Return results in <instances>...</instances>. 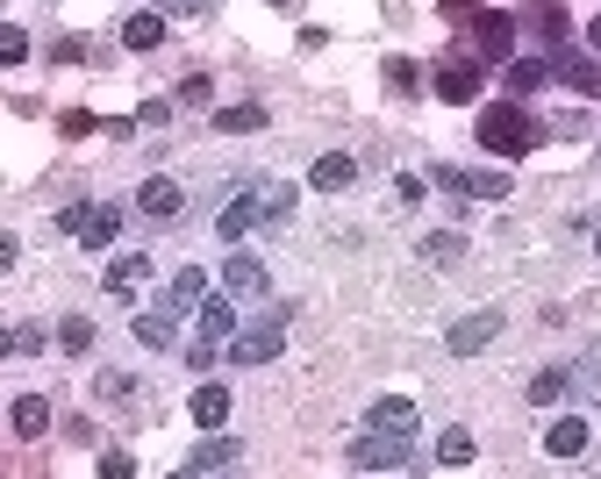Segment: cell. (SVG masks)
Masks as SVG:
<instances>
[{
  "label": "cell",
  "mask_w": 601,
  "mask_h": 479,
  "mask_svg": "<svg viewBox=\"0 0 601 479\" xmlns=\"http://www.w3.org/2000/svg\"><path fill=\"white\" fill-rule=\"evenodd\" d=\"M473 129H479V151H494V158H523V151H537V143H545V123H530L516 100L487 108Z\"/></svg>",
  "instance_id": "obj_1"
},
{
  "label": "cell",
  "mask_w": 601,
  "mask_h": 479,
  "mask_svg": "<svg viewBox=\"0 0 601 479\" xmlns=\"http://www.w3.org/2000/svg\"><path fill=\"white\" fill-rule=\"evenodd\" d=\"M409 444H415V437H394V429H366V437L351 444V472H415V466H409V458H415Z\"/></svg>",
  "instance_id": "obj_2"
},
{
  "label": "cell",
  "mask_w": 601,
  "mask_h": 479,
  "mask_svg": "<svg viewBox=\"0 0 601 479\" xmlns=\"http://www.w3.org/2000/svg\"><path fill=\"white\" fill-rule=\"evenodd\" d=\"M502 308H479V316H465V322H451L444 329V351L451 358H479V351H487V343H502Z\"/></svg>",
  "instance_id": "obj_3"
},
{
  "label": "cell",
  "mask_w": 601,
  "mask_h": 479,
  "mask_svg": "<svg viewBox=\"0 0 601 479\" xmlns=\"http://www.w3.org/2000/svg\"><path fill=\"white\" fill-rule=\"evenodd\" d=\"M430 179L451 193H473V201H508V179L487 172V164H430Z\"/></svg>",
  "instance_id": "obj_4"
},
{
  "label": "cell",
  "mask_w": 601,
  "mask_h": 479,
  "mask_svg": "<svg viewBox=\"0 0 601 479\" xmlns=\"http://www.w3.org/2000/svg\"><path fill=\"white\" fill-rule=\"evenodd\" d=\"M222 358H230V365H273V358H280V322L236 329V337L222 343Z\"/></svg>",
  "instance_id": "obj_5"
},
{
  "label": "cell",
  "mask_w": 601,
  "mask_h": 479,
  "mask_svg": "<svg viewBox=\"0 0 601 479\" xmlns=\"http://www.w3.org/2000/svg\"><path fill=\"white\" fill-rule=\"evenodd\" d=\"M259 222H265V207H259V172H251L244 187H236V201L215 215V236H230V244H236V236H251Z\"/></svg>",
  "instance_id": "obj_6"
},
{
  "label": "cell",
  "mask_w": 601,
  "mask_h": 479,
  "mask_svg": "<svg viewBox=\"0 0 601 479\" xmlns=\"http://www.w3.org/2000/svg\"><path fill=\"white\" fill-rule=\"evenodd\" d=\"M479 79H487V72H479L473 57H451V65L437 72V100H451V108H473V100H479Z\"/></svg>",
  "instance_id": "obj_7"
},
{
  "label": "cell",
  "mask_w": 601,
  "mask_h": 479,
  "mask_svg": "<svg viewBox=\"0 0 601 479\" xmlns=\"http://www.w3.org/2000/svg\"><path fill=\"white\" fill-rule=\"evenodd\" d=\"M294 201H300L294 179H259V207H265L259 236H265V230H287V222H294Z\"/></svg>",
  "instance_id": "obj_8"
},
{
  "label": "cell",
  "mask_w": 601,
  "mask_h": 479,
  "mask_svg": "<svg viewBox=\"0 0 601 479\" xmlns=\"http://www.w3.org/2000/svg\"><path fill=\"white\" fill-rule=\"evenodd\" d=\"M222 287H230V294H273V273H265V258H251V251H230Z\"/></svg>",
  "instance_id": "obj_9"
},
{
  "label": "cell",
  "mask_w": 601,
  "mask_h": 479,
  "mask_svg": "<svg viewBox=\"0 0 601 479\" xmlns=\"http://www.w3.org/2000/svg\"><path fill=\"white\" fill-rule=\"evenodd\" d=\"M144 279H150V251H123V258H115L108 273H101V294H123V301H129V294H137Z\"/></svg>",
  "instance_id": "obj_10"
},
{
  "label": "cell",
  "mask_w": 601,
  "mask_h": 479,
  "mask_svg": "<svg viewBox=\"0 0 601 479\" xmlns=\"http://www.w3.org/2000/svg\"><path fill=\"white\" fill-rule=\"evenodd\" d=\"M172 322H179V316H172L165 301H158V308H137V316H129V337H137L144 351H172Z\"/></svg>",
  "instance_id": "obj_11"
},
{
  "label": "cell",
  "mask_w": 601,
  "mask_h": 479,
  "mask_svg": "<svg viewBox=\"0 0 601 479\" xmlns=\"http://www.w3.org/2000/svg\"><path fill=\"white\" fill-rule=\"evenodd\" d=\"M479 57H487V65H508V57H516V22H508V14H479Z\"/></svg>",
  "instance_id": "obj_12"
},
{
  "label": "cell",
  "mask_w": 601,
  "mask_h": 479,
  "mask_svg": "<svg viewBox=\"0 0 601 479\" xmlns=\"http://www.w3.org/2000/svg\"><path fill=\"white\" fill-rule=\"evenodd\" d=\"M8 429H14L22 444H36L43 429H51V401H36V394H14V401H8Z\"/></svg>",
  "instance_id": "obj_13"
},
{
  "label": "cell",
  "mask_w": 601,
  "mask_h": 479,
  "mask_svg": "<svg viewBox=\"0 0 601 479\" xmlns=\"http://www.w3.org/2000/svg\"><path fill=\"white\" fill-rule=\"evenodd\" d=\"M236 458H244V444H236V437H208V444H193V458H187L179 472H187V479H201V472L236 466Z\"/></svg>",
  "instance_id": "obj_14"
},
{
  "label": "cell",
  "mask_w": 601,
  "mask_h": 479,
  "mask_svg": "<svg viewBox=\"0 0 601 479\" xmlns=\"http://www.w3.org/2000/svg\"><path fill=\"white\" fill-rule=\"evenodd\" d=\"M588 437H594L588 415H559V423L545 429V451H551V458H580V451H588Z\"/></svg>",
  "instance_id": "obj_15"
},
{
  "label": "cell",
  "mask_w": 601,
  "mask_h": 479,
  "mask_svg": "<svg viewBox=\"0 0 601 479\" xmlns=\"http://www.w3.org/2000/svg\"><path fill=\"white\" fill-rule=\"evenodd\" d=\"M366 429H394V437H415V429H423V415H415V401L387 394V401H372V423H366Z\"/></svg>",
  "instance_id": "obj_16"
},
{
  "label": "cell",
  "mask_w": 601,
  "mask_h": 479,
  "mask_svg": "<svg viewBox=\"0 0 601 479\" xmlns=\"http://www.w3.org/2000/svg\"><path fill=\"white\" fill-rule=\"evenodd\" d=\"M137 207H144L150 222H172L179 207H187V193H179L172 179H144V187H137Z\"/></svg>",
  "instance_id": "obj_17"
},
{
  "label": "cell",
  "mask_w": 601,
  "mask_h": 479,
  "mask_svg": "<svg viewBox=\"0 0 601 479\" xmlns=\"http://www.w3.org/2000/svg\"><path fill=\"white\" fill-rule=\"evenodd\" d=\"M551 72H559L566 86H580V94H601V65H594V57H580V51H566V43L551 51Z\"/></svg>",
  "instance_id": "obj_18"
},
{
  "label": "cell",
  "mask_w": 601,
  "mask_h": 479,
  "mask_svg": "<svg viewBox=\"0 0 601 479\" xmlns=\"http://www.w3.org/2000/svg\"><path fill=\"white\" fill-rule=\"evenodd\" d=\"M201 301H208V273H201V265L172 273V287H165V308H172V316H187V308H201Z\"/></svg>",
  "instance_id": "obj_19"
},
{
  "label": "cell",
  "mask_w": 601,
  "mask_h": 479,
  "mask_svg": "<svg viewBox=\"0 0 601 479\" xmlns=\"http://www.w3.org/2000/svg\"><path fill=\"white\" fill-rule=\"evenodd\" d=\"M523 29H530V36L545 43V51H559V43H566V8H551V0H537V8L523 14Z\"/></svg>",
  "instance_id": "obj_20"
},
{
  "label": "cell",
  "mask_w": 601,
  "mask_h": 479,
  "mask_svg": "<svg viewBox=\"0 0 601 479\" xmlns=\"http://www.w3.org/2000/svg\"><path fill=\"white\" fill-rule=\"evenodd\" d=\"M315 193H344V187H351V179H358V158H344V151H329V158H315Z\"/></svg>",
  "instance_id": "obj_21"
},
{
  "label": "cell",
  "mask_w": 601,
  "mask_h": 479,
  "mask_svg": "<svg viewBox=\"0 0 601 479\" xmlns=\"http://www.w3.org/2000/svg\"><path fill=\"white\" fill-rule=\"evenodd\" d=\"M187 408H193V423H201V429H222V423H230V408H236V401L222 394V386H193V401H187Z\"/></svg>",
  "instance_id": "obj_22"
},
{
  "label": "cell",
  "mask_w": 601,
  "mask_h": 479,
  "mask_svg": "<svg viewBox=\"0 0 601 479\" xmlns=\"http://www.w3.org/2000/svg\"><path fill=\"white\" fill-rule=\"evenodd\" d=\"M123 43H129V51H158V43H165V14L158 8L129 14V22H123Z\"/></svg>",
  "instance_id": "obj_23"
},
{
  "label": "cell",
  "mask_w": 601,
  "mask_h": 479,
  "mask_svg": "<svg viewBox=\"0 0 601 479\" xmlns=\"http://www.w3.org/2000/svg\"><path fill=\"white\" fill-rule=\"evenodd\" d=\"M201 337H215V343H230V337H236V308H230V294H208V301H201Z\"/></svg>",
  "instance_id": "obj_24"
},
{
  "label": "cell",
  "mask_w": 601,
  "mask_h": 479,
  "mask_svg": "<svg viewBox=\"0 0 601 479\" xmlns=\"http://www.w3.org/2000/svg\"><path fill=\"white\" fill-rule=\"evenodd\" d=\"M215 129H222V137H259V129H265V108H259V100H236V108L215 115Z\"/></svg>",
  "instance_id": "obj_25"
},
{
  "label": "cell",
  "mask_w": 601,
  "mask_h": 479,
  "mask_svg": "<svg viewBox=\"0 0 601 479\" xmlns=\"http://www.w3.org/2000/svg\"><path fill=\"white\" fill-rule=\"evenodd\" d=\"M573 394H580V408H601V351L573 358Z\"/></svg>",
  "instance_id": "obj_26"
},
{
  "label": "cell",
  "mask_w": 601,
  "mask_h": 479,
  "mask_svg": "<svg viewBox=\"0 0 601 479\" xmlns=\"http://www.w3.org/2000/svg\"><path fill=\"white\" fill-rule=\"evenodd\" d=\"M115 230H123V207H94V215H86V230H80V244L86 251H108Z\"/></svg>",
  "instance_id": "obj_27"
},
{
  "label": "cell",
  "mask_w": 601,
  "mask_h": 479,
  "mask_svg": "<svg viewBox=\"0 0 601 479\" xmlns=\"http://www.w3.org/2000/svg\"><path fill=\"white\" fill-rule=\"evenodd\" d=\"M423 258H430V265H458V258H465V236H458V230H430V236H423Z\"/></svg>",
  "instance_id": "obj_28"
},
{
  "label": "cell",
  "mask_w": 601,
  "mask_h": 479,
  "mask_svg": "<svg viewBox=\"0 0 601 479\" xmlns=\"http://www.w3.org/2000/svg\"><path fill=\"white\" fill-rule=\"evenodd\" d=\"M545 79H551L545 57H508V86H516V94H537Z\"/></svg>",
  "instance_id": "obj_29"
},
{
  "label": "cell",
  "mask_w": 601,
  "mask_h": 479,
  "mask_svg": "<svg viewBox=\"0 0 601 479\" xmlns=\"http://www.w3.org/2000/svg\"><path fill=\"white\" fill-rule=\"evenodd\" d=\"M437 466H473V429H444L437 437Z\"/></svg>",
  "instance_id": "obj_30"
},
{
  "label": "cell",
  "mask_w": 601,
  "mask_h": 479,
  "mask_svg": "<svg viewBox=\"0 0 601 479\" xmlns=\"http://www.w3.org/2000/svg\"><path fill=\"white\" fill-rule=\"evenodd\" d=\"M36 351H43V329H36V322H14V329H8V351H0V358H36Z\"/></svg>",
  "instance_id": "obj_31"
},
{
  "label": "cell",
  "mask_w": 601,
  "mask_h": 479,
  "mask_svg": "<svg viewBox=\"0 0 601 479\" xmlns=\"http://www.w3.org/2000/svg\"><path fill=\"white\" fill-rule=\"evenodd\" d=\"M179 358H187V365H193V380H201V372H208V365H215V358H222V343L193 329V343H187V351H179Z\"/></svg>",
  "instance_id": "obj_32"
},
{
  "label": "cell",
  "mask_w": 601,
  "mask_h": 479,
  "mask_svg": "<svg viewBox=\"0 0 601 479\" xmlns=\"http://www.w3.org/2000/svg\"><path fill=\"white\" fill-rule=\"evenodd\" d=\"M94 129H101V115H86V108H65V115H57V137H65V143L94 137Z\"/></svg>",
  "instance_id": "obj_33"
},
{
  "label": "cell",
  "mask_w": 601,
  "mask_h": 479,
  "mask_svg": "<svg viewBox=\"0 0 601 479\" xmlns=\"http://www.w3.org/2000/svg\"><path fill=\"white\" fill-rule=\"evenodd\" d=\"M57 343H65V351H94V322H86V316H65V322H57Z\"/></svg>",
  "instance_id": "obj_34"
},
{
  "label": "cell",
  "mask_w": 601,
  "mask_h": 479,
  "mask_svg": "<svg viewBox=\"0 0 601 479\" xmlns=\"http://www.w3.org/2000/svg\"><path fill=\"white\" fill-rule=\"evenodd\" d=\"M387 86H394V94H415V86H423L415 57H387Z\"/></svg>",
  "instance_id": "obj_35"
},
{
  "label": "cell",
  "mask_w": 601,
  "mask_h": 479,
  "mask_svg": "<svg viewBox=\"0 0 601 479\" xmlns=\"http://www.w3.org/2000/svg\"><path fill=\"white\" fill-rule=\"evenodd\" d=\"M179 100H187V108H208V100H215V79H208V72H187V79H179Z\"/></svg>",
  "instance_id": "obj_36"
},
{
  "label": "cell",
  "mask_w": 601,
  "mask_h": 479,
  "mask_svg": "<svg viewBox=\"0 0 601 479\" xmlns=\"http://www.w3.org/2000/svg\"><path fill=\"white\" fill-rule=\"evenodd\" d=\"M559 394H566V372H537L530 380V408H551Z\"/></svg>",
  "instance_id": "obj_37"
},
{
  "label": "cell",
  "mask_w": 601,
  "mask_h": 479,
  "mask_svg": "<svg viewBox=\"0 0 601 479\" xmlns=\"http://www.w3.org/2000/svg\"><path fill=\"white\" fill-rule=\"evenodd\" d=\"M150 8H158L165 22H201V14H208V0H150Z\"/></svg>",
  "instance_id": "obj_38"
},
{
  "label": "cell",
  "mask_w": 601,
  "mask_h": 479,
  "mask_svg": "<svg viewBox=\"0 0 601 479\" xmlns=\"http://www.w3.org/2000/svg\"><path fill=\"white\" fill-rule=\"evenodd\" d=\"M0 57H8V65H22V57H29V29H0Z\"/></svg>",
  "instance_id": "obj_39"
},
{
  "label": "cell",
  "mask_w": 601,
  "mask_h": 479,
  "mask_svg": "<svg viewBox=\"0 0 601 479\" xmlns=\"http://www.w3.org/2000/svg\"><path fill=\"white\" fill-rule=\"evenodd\" d=\"M129 472H137V458H129V451H101V479H129Z\"/></svg>",
  "instance_id": "obj_40"
},
{
  "label": "cell",
  "mask_w": 601,
  "mask_h": 479,
  "mask_svg": "<svg viewBox=\"0 0 601 479\" xmlns=\"http://www.w3.org/2000/svg\"><path fill=\"white\" fill-rule=\"evenodd\" d=\"M51 57H57V65H94V51H86V43H80V36H65V43H57V51H51Z\"/></svg>",
  "instance_id": "obj_41"
},
{
  "label": "cell",
  "mask_w": 601,
  "mask_h": 479,
  "mask_svg": "<svg viewBox=\"0 0 601 479\" xmlns=\"http://www.w3.org/2000/svg\"><path fill=\"white\" fill-rule=\"evenodd\" d=\"M137 123H144V129H165V123H172V100H144Z\"/></svg>",
  "instance_id": "obj_42"
},
{
  "label": "cell",
  "mask_w": 601,
  "mask_h": 479,
  "mask_svg": "<svg viewBox=\"0 0 601 479\" xmlns=\"http://www.w3.org/2000/svg\"><path fill=\"white\" fill-rule=\"evenodd\" d=\"M86 215H94V207H57V230L80 236V230H86Z\"/></svg>",
  "instance_id": "obj_43"
},
{
  "label": "cell",
  "mask_w": 601,
  "mask_h": 479,
  "mask_svg": "<svg viewBox=\"0 0 601 479\" xmlns=\"http://www.w3.org/2000/svg\"><path fill=\"white\" fill-rule=\"evenodd\" d=\"M473 8H479V0H437V14H444V22H465Z\"/></svg>",
  "instance_id": "obj_44"
},
{
  "label": "cell",
  "mask_w": 601,
  "mask_h": 479,
  "mask_svg": "<svg viewBox=\"0 0 601 479\" xmlns=\"http://www.w3.org/2000/svg\"><path fill=\"white\" fill-rule=\"evenodd\" d=\"M588 43H594V57H601V14H594V22H588Z\"/></svg>",
  "instance_id": "obj_45"
},
{
  "label": "cell",
  "mask_w": 601,
  "mask_h": 479,
  "mask_svg": "<svg viewBox=\"0 0 601 479\" xmlns=\"http://www.w3.org/2000/svg\"><path fill=\"white\" fill-rule=\"evenodd\" d=\"M594 251H601V222H594Z\"/></svg>",
  "instance_id": "obj_46"
}]
</instances>
